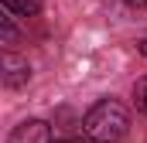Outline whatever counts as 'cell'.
I'll return each instance as SVG.
<instances>
[{
    "label": "cell",
    "instance_id": "277c9868",
    "mask_svg": "<svg viewBox=\"0 0 147 143\" xmlns=\"http://www.w3.org/2000/svg\"><path fill=\"white\" fill-rule=\"evenodd\" d=\"M7 14H21V17H34L41 10V0H3Z\"/></svg>",
    "mask_w": 147,
    "mask_h": 143
},
{
    "label": "cell",
    "instance_id": "5b68a950",
    "mask_svg": "<svg viewBox=\"0 0 147 143\" xmlns=\"http://www.w3.org/2000/svg\"><path fill=\"white\" fill-rule=\"evenodd\" d=\"M17 41V27H14V17H0V44H14Z\"/></svg>",
    "mask_w": 147,
    "mask_h": 143
},
{
    "label": "cell",
    "instance_id": "8992f818",
    "mask_svg": "<svg viewBox=\"0 0 147 143\" xmlns=\"http://www.w3.org/2000/svg\"><path fill=\"white\" fill-rule=\"evenodd\" d=\"M134 99H137V109L147 116V78H140V82L134 85Z\"/></svg>",
    "mask_w": 147,
    "mask_h": 143
},
{
    "label": "cell",
    "instance_id": "52a82bcc",
    "mask_svg": "<svg viewBox=\"0 0 147 143\" xmlns=\"http://www.w3.org/2000/svg\"><path fill=\"white\" fill-rule=\"evenodd\" d=\"M123 3H130V7H144L147 0H123Z\"/></svg>",
    "mask_w": 147,
    "mask_h": 143
},
{
    "label": "cell",
    "instance_id": "ba28073f",
    "mask_svg": "<svg viewBox=\"0 0 147 143\" xmlns=\"http://www.w3.org/2000/svg\"><path fill=\"white\" fill-rule=\"evenodd\" d=\"M137 48H140V55H144V58H147V37H144V41H140V44H137Z\"/></svg>",
    "mask_w": 147,
    "mask_h": 143
},
{
    "label": "cell",
    "instance_id": "3957f363",
    "mask_svg": "<svg viewBox=\"0 0 147 143\" xmlns=\"http://www.w3.org/2000/svg\"><path fill=\"white\" fill-rule=\"evenodd\" d=\"M48 140H51V130L45 119H28L7 136V143H48Z\"/></svg>",
    "mask_w": 147,
    "mask_h": 143
},
{
    "label": "cell",
    "instance_id": "7a4b0ae2",
    "mask_svg": "<svg viewBox=\"0 0 147 143\" xmlns=\"http://www.w3.org/2000/svg\"><path fill=\"white\" fill-rule=\"evenodd\" d=\"M0 72H3V85H7V89H21V85H28V78H31V65H28L24 58L10 55V51L0 58Z\"/></svg>",
    "mask_w": 147,
    "mask_h": 143
},
{
    "label": "cell",
    "instance_id": "6da1fadb",
    "mask_svg": "<svg viewBox=\"0 0 147 143\" xmlns=\"http://www.w3.org/2000/svg\"><path fill=\"white\" fill-rule=\"evenodd\" d=\"M127 126H130V116L116 99H99L82 119V130L92 143H116L127 133Z\"/></svg>",
    "mask_w": 147,
    "mask_h": 143
}]
</instances>
